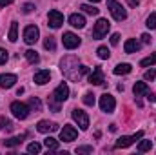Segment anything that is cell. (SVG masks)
Segmentation results:
<instances>
[{
  "label": "cell",
  "instance_id": "8",
  "mask_svg": "<svg viewBox=\"0 0 156 155\" xmlns=\"http://www.w3.org/2000/svg\"><path fill=\"white\" fill-rule=\"evenodd\" d=\"M78 131L76 128H73V126H69V124H66L62 130H60V141H64V142H73L75 139H76Z\"/></svg>",
  "mask_w": 156,
  "mask_h": 155
},
{
  "label": "cell",
  "instance_id": "22",
  "mask_svg": "<svg viewBox=\"0 0 156 155\" xmlns=\"http://www.w3.org/2000/svg\"><path fill=\"white\" fill-rule=\"evenodd\" d=\"M44 146H45L49 152H56V150H58V141H56L55 137H47V139H44Z\"/></svg>",
  "mask_w": 156,
  "mask_h": 155
},
{
  "label": "cell",
  "instance_id": "19",
  "mask_svg": "<svg viewBox=\"0 0 156 155\" xmlns=\"http://www.w3.org/2000/svg\"><path fill=\"white\" fill-rule=\"evenodd\" d=\"M24 135H16V137H11V139H5L4 141V146L5 148H15V146H20L22 142H24Z\"/></svg>",
  "mask_w": 156,
  "mask_h": 155
},
{
  "label": "cell",
  "instance_id": "21",
  "mask_svg": "<svg viewBox=\"0 0 156 155\" xmlns=\"http://www.w3.org/2000/svg\"><path fill=\"white\" fill-rule=\"evenodd\" d=\"M131 64H127V62H123V64H118L116 68L113 70V73L115 75H127V73H131Z\"/></svg>",
  "mask_w": 156,
  "mask_h": 155
},
{
  "label": "cell",
  "instance_id": "27",
  "mask_svg": "<svg viewBox=\"0 0 156 155\" xmlns=\"http://www.w3.org/2000/svg\"><path fill=\"white\" fill-rule=\"evenodd\" d=\"M29 108H31L33 112H40V110H42V102H40L38 97H31V99H29Z\"/></svg>",
  "mask_w": 156,
  "mask_h": 155
},
{
  "label": "cell",
  "instance_id": "40",
  "mask_svg": "<svg viewBox=\"0 0 156 155\" xmlns=\"http://www.w3.org/2000/svg\"><path fill=\"white\" fill-rule=\"evenodd\" d=\"M118 42H120V35H118V33H113V35H111V44L116 46Z\"/></svg>",
  "mask_w": 156,
  "mask_h": 155
},
{
  "label": "cell",
  "instance_id": "39",
  "mask_svg": "<svg viewBox=\"0 0 156 155\" xmlns=\"http://www.w3.org/2000/svg\"><path fill=\"white\" fill-rule=\"evenodd\" d=\"M33 9H35L33 4H24V6H22V11H24V13H31Z\"/></svg>",
  "mask_w": 156,
  "mask_h": 155
},
{
  "label": "cell",
  "instance_id": "31",
  "mask_svg": "<svg viewBox=\"0 0 156 155\" xmlns=\"http://www.w3.org/2000/svg\"><path fill=\"white\" fill-rule=\"evenodd\" d=\"M153 64H156V53L149 55L147 59H144V60L140 62V66H144V68H147V66H153Z\"/></svg>",
  "mask_w": 156,
  "mask_h": 155
},
{
  "label": "cell",
  "instance_id": "6",
  "mask_svg": "<svg viewBox=\"0 0 156 155\" xmlns=\"http://www.w3.org/2000/svg\"><path fill=\"white\" fill-rule=\"evenodd\" d=\"M51 97H53L55 100H58L60 104H62V102H66V100H67V97H69V86H67L66 82L58 84V86L55 88V91L51 93Z\"/></svg>",
  "mask_w": 156,
  "mask_h": 155
},
{
  "label": "cell",
  "instance_id": "18",
  "mask_svg": "<svg viewBox=\"0 0 156 155\" xmlns=\"http://www.w3.org/2000/svg\"><path fill=\"white\" fill-rule=\"evenodd\" d=\"M69 24H71L73 28L82 29V28H85V18H83V15H80V13H73V15L69 17Z\"/></svg>",
  "mask_w": 156,
  "mask_h": 155
},
{
  "label": "cell",
  "instance_id": "26",
  "mask_svg": "<svg viewBox=\"0 0 156 155\" xmlns=\"http://www.w3.org/2000/svg\"><path fill=\"white\" fill-rule=\"evenodd\" d=\"M80 9H82L83 13H87V15H98V13H100V9H98V7H94V6H89V4H83V6H80Z\"/></svg>",
  "mask_w": 156,
  "mask_h": 155
},
{
  "label": "cell",
  "instance_id": "43",
  "mask_svg": "<svg viewBox=\"0 0 156 155\" xmlns=\"http://www.w3.org/2000/svg\"><path fill=\"white\" fill-rule=\"evenodd\" d=\"M147 99H149L151 102H156V95L154 93H149V91H147Z\"/></svg>",
  "mask_w": 156,
  "mask_h": 155
},
{
  "label": "cell",
  "instance_id": "29",
  "mask_svg": "<svg viewBox=\"0 0 156 155\" xmlns=\"http://www.w3.org/2000/svg\"><path fill=\"white\" fill-rule=\"evenodd\" d=\"M47 104H49L51 112H55V113H56V112H60V102H58V100H55V99H53L51 95L47 97Z\"/></svg>",
  "mask_w": 156,
  "mask_h": 155
},
{
  "label": "cell",
  "instance_id": "10",
  "mask_svg": "<svg viewBox=\"0 0 156 155\" xmlns=\"http://www.w3.org/2000/svg\"><path fill=\"white\" fill-rule=\"evenodd\" d=\"M73 119H75V122H76L78 126H80V130H87L89 128V117L85 112H82V110H73Z\"/></svg>",
  "mask_w": 156,
  "mask_h": 155
},
{
  "label": "cell",
  "instance_id": "38",
  "mask_svg": "<svg viewBox=\"0 0 156 155\" xmlns=\"http://www.w3.org/2000/svg\"><path fill=\"white\" fill-rule=\"evenodd\" d=\"M144 77H145V80H154L156 78V70H147Z\"/></svg>",
  "mask_w": 156,
  "mask_h": 155
},
{
  "label": "cell",
  "instance_id": "17",
  "mask_svg": "<svg viewBox=\"0 0 156 155\" xmlns=\"http://www.w3.org/2000/svg\"><path fill=\"white\" fill-rule=\"evenodd\" d=\"M140 47H142V44H140L136 39H129L125 44H123V51H125V53H129V55H131V53L140 51Z\"/></svg>",
  "mask_w": 156,
  "mask_h": 155
},
{
  "label": "cell",
  "instance_id": "42",
  "mask_svg": "<svg viewBox=\"0 0 156 155\" xmlns=\"http://www.w3.org/2000/svg\"><path fill=\"white\" fill-rule=\"evenodd\" d=\"M9 4H13V0H0V7H5Z\"/></svg>",
  "mask_w": 156,
  "mask_h": 155
},
{
  "label": "cell",
  "instance_id": "3",
  "mask_svg": "<svg viewBox=\"0 0 156 155\" xmlns=\"http://www.w3.org/2000/svg\"><path fill=\"white\" fill-rule=\"evenodd\" d=\"M109 28H111V24H109L107 18H98L96 24H94V29H93V39H96V40L104 39L107 35Z\"/></svg>",
  "mask_w": 156,
  "mask_h": 155
},
{
  "label": "cell",
  "instance_id": "30",
  "mask_svg": "<svg viewBox=\"0 0 156 155\" xmlns=\"http://www.w3.org/2000/svg\"><path fill=\"white\" fill-rule=\"evenodd\" d=\"M44 47L49 49V51H55V49H56V42H55V39H53V37H47V39L44 40Z\"/></svg>",
  "mask_w": 156,
  "mask_h": 155
},
{
  "label": "cell",
  "instance_id": "9",
  "mask_svg": "<svg viewBox=\"0 0 156 155\" xmlns=\"http://www.w3.org/2000/svg\"><path fill=\"white\" fill-rule=\"evenodd\" d=\"M40 37V31L37 26H27L26 29H24V40H26V44H29V46H33Z\"/></svg>",
  "mask_w": 156,
  "mask_h": 155
},
{
  "label": "cell",
  "instance_id": "1",
  "mask_svg": "<svg viewBox=\"0 0 156 155\" xmlns=\"http://www.w3.org/2000/svg\"><path fill=\"white\" fill-rule=\"evenodd\" d=\"M60 70H62V73L69 78V80H75V82H78L80 78L83 77L82 71H80V60H78V57H75V55L64 57L60 60Z\"/></svg>",
  "mask_w": 156,
  "mask_h": 155
},
{
  "label": "cell",
  "instance_id": "23",
  "mask_svg": "<svg viewBox=\"0 0 156 155\" xmlns=\"http://www.w3.org/2000/svg\"><path fill=\"white\" fill-rule=\"evenodd\" d=\"M13 128H15V126H13V122H11L9 119L0 117V130H2V131H7V133H9V131H13Z\"/></svg>",
  "mask_w": 156,
  "mask_h": 155
},
{
  "label": "cell",
  "instance_id": "15",
  "mask_svg": "<svg viewBox=\"0 0 156 155\" xmlns=\"http://www.w3.org/2000/svg\"><path fill=\"white\" fill-rule=\"evenodd\" d=\"M89 82H91V84H94V86L104 84V71H102V68H100V66H94L93 73L89 75Z\"/></svg>",
  "mask_w": 156,
  "mask_h": 155
},
{
  "label": "cell",
  "instance_id": "32",
  "mask_svg": "<svg viewBox=\"0 0 156 155\" xmlns=\"http://www.w3.org/2000/svg\"><path fill=\"white\" fill-rule=\"evenodd\" d=\"M151 148H153V142L151 141H142L138 144V152H149Z\"/></svg>",
  "mask_w": 156,
  "mask_h": 155
},
{
  "label": "cell",
  "instance_id": "28",
  "mask_svg": "<svg viewBox=\"0 0 156 155\" xmlns=\"http://www.w3.org/2000/svg\"><path fill=\"white\" fill-rule=\"evenodd\" d=\"M96 53H98V57H100L102 60H107V59L111 57V51H109V49H107L105 46H100V47L96 49Z\"/></svg>",
  "mask_w": 156,
  "mask_h": 155
},
{
  "label": "cell",
  "instance_id": "5",
  "mask_svg": "<svg viewBox=\"0 0 156 155\" xmlns=\"http://www.w3.org/2000/svg\"><path fill=\"white\" fill-rule=\"evenodd\" d=\"M115 108H116V100H115V97L109 95V93H104V95L100 97V110L105 112V113H113Z\"/></svg>",
  "mask_w": 156,
  "mask_h": 155
},
{
  "label": "cell",
  "instance_id": "11",
  "mask_svg": "<svg viewBox=\"0 0 156 155\" xmlns=\"http://www.w3.org/2000/svg\"><path fill=\"white\" fill-rule=\"evenodd\" d=\"M144 137V131H136L133 137H120L116 141V144H115V148H127V146H131L134 141H140Z\"/></svg>",
  "mask_w": 156,
  "mask_h": 155
},
{
  "label": "cell",
  "instance_id": "37",
  "mask_svg": "<svg viewBox=\"0 0 156 155\" xmlns=\"http://www.w3.org/2000/svg\"><path fill=\"white\" fill-rule=\"evenodd\" d=\"M93 152V146H78L76 153H91Z\"/></svg>",
  "mask_w": 156,
  "mask_h": 155
},
{
  "label": "cell",
  "instance_id": "4",
  "mask_svg": "<svg viewBox=\"0 0 156 155\" xmlns=\"http://www.w3.org/2000/svg\"><path fill=\"white\" fill-rule=\"evenodd\" d=\"M11 112H13V115L16 117V119L24 120V119H27L29 112H31V108H29V104H24V102L15 100V102H11Z\"/></svg>",
  "mask_w": 156,
  "mask_h": 155
},
{
  "label": "cell",
  "instance_id": "44",
  "mask_svg": "<svg viewBox=\"0 0 156 155\" xmlns=\"http://www.w3.org/2000/svg\"><path fill=\"white\" fill-rule=\"evenodd\" d=\"M138 4H140L138 0H129V6H133V7H134V6H138Z\"/></svg>",
  "mask_w": 156,
  "mask_h": 155
},
{
  "label": "cell",
  "instance_id": "20",
  "mask_svg": "<svg viewBox=\"0 0 156 155\" xmlns=\"http://www.w3.org/2000/svg\"><path fill=\"white\" fill-rule=\"evenodd\" d=\"M133 91H134V95H136V97H142V95H147L149 88H147V84H145V82H134Z\"/></svg>",
  "mask_w": 156,
  "mask_h": 155
},
{
  "label": "cell",
  "instance_id": "7",
  "mask_svg": "<svg viewBox=\"0 0 156 155\" xmlns=\"http://www.w3.org/2000/svg\"><path fill=\"white\" fill-rule=\"evenodd\" d=\"M47 26L49 28H53V29H58L62 24H64V15L58 11V9H51L49 11V15H47Z\"/></svg>",
  "mask_w": 156,
  "mask_h": 155
},
{
  "label": "cell",
  "instance_id": "12",
  "mask_svg": "<svg viewBox=\"0 0 156 155\" xmlns=\"http://www.w3.org/2000/svg\"><path fill=\"white\" fill-rule=\"evenodd\" d=\"M62 42H64V47H67V49H75V47H78V46H80V42H82V40L78 39L75 33L67 31V33H64Z\"/></svg>",
  "mask_w": 156,
  "mask_h": 155
},
{
  "label": "cell",
  "instance_id": "2",
  "mask_svg": "<svg viewBox=\"0 0 156 155\" xmlns=\"http://www.w3.org/2000/svg\"><path fill=\"white\" fill-rule=\"evenodd\" d=\"M107 9L111 11L113 18H115L116 22H122V20L127 18V11L122 7V4H118L116 0H107Z\"/></svg>",
  "mask_w": 156,
  "mask_h": 155
},
{
  "label": "cell",
  "instance_id": "13",
  "mask_svg": "<svg viewBox=\"0 0 156 155\" xmlns=\"http://www.w3.org/2000/svg\"><path fill=\"white\" fill-rule=\"evenodd\" d=\"M15 82H16V75H13V73H2L0 75V88H4V89L13 88Z\"/></svg>",
  "mask_w": 156,
  "mask_h": 155
},
{
  "label": "cell",
  "instance_id": "14",
  "mask_svg": "<svg viewBox=\"0 0 156 155\" xmlns=\"http://www.w3.org/2000/svg\"><path fill=\"white\" fill-rule=\"evenodd\" d=\"M37 130L40 133H47V131H58V124L56 122H49V120H40L37 124Z\"/></svg>",
  "mask_w": 156,
  "mask_h": 155
},
{
  "label": "cell",
  "instance_id": "33",
  "mask_svg": "<svg viewBox=\"0 0 156 155\" xmlns=\"http://www.w3.org/2000/svg\"><path fill=\"white\" fill-rule=\"evenodd\" d=\"M149 29H156V13H151L149 18H147V24H145Z\"/></svg>",
  "mask_w": 156,
  "mask_h": 155
},
{
  "label": "cell",
  "instance_id": "24",
  "mask_svg": "<svg viewBox=\"0 0 156 155\" xmlns=\"http://www.w3.org/2000/svg\"><path fill=\"white\" fill-rule=\"evenodd\" d=\"M9 40H11V42H16V40H18V22H11V28H9Z\"/></svg>",
  "mask_w": 156,
  "mask_h": 155
},
{
  "label": "cell",
  "instance_id": "35",
  "mask_svg": "<svg viewBox=\"0 0 156 155\" xmlns=\"http://www.w3.org/2000/svg\"><path fill=\"white\" fill-rule=\"evenodd\" d=\"M40 150H42V146H40L38 142H31V144L27 146V152H29V153H40Z\"/></svg>",
  "mask_w": 156,
  "mask_h": 155
},
{
  "label": "cell",
  "instance_id": "36",
  "mask_svg": "<svg viewBox=\"0 0 156 155\" xmlns=\"http://www.w3.org/2000/svg\"><path fill=\"white\" fill-rule=\"evenodd\" d=\"M7 59H9L7 51H5L4 47H0V66H2V64H5V62H7Z\"/></svg>",
  "mask_w": 156,
  "mask_h": 155
},
{
  "label": "cell",
  "instance_id": "16",
  "mask_svg": "<svg viewBox=\"0 0 156 155\" xmlns=\"http://www.w3.org/2000/svg\"><path fill=\"white\" fill-rule=\"evenodd\" d=\"M49 78H51V71H49V70H40V71L35 73L33 80H35L38 86H44V84H47V82H49Z\"/></svg>",
  "mask_w": 156,
  "mask_h": 155
},
{
  "label": "cell",
  "instance_id": "34",
  "mask_svg": "<svg viewBox=\"0 0 156 155\" xmlns=\"http://www.w3.org/2000/svg\"><path fill=\"white\" fill-rule=\"evenodd\" d=\"M83 104L85 106H94V95L93 93H85L83 95Z\"/></svg>",
  "mask_w": 156,
  "mask_h": 155
},
{
  "label": "cell",
  "instance_id": "25",
  "mask_svg": "<svg viewBox=\"0 0 156 155\" xmlns=\"http://www.w3.org/2000/svg\"><path fill=\"white\" fill-rule=\"evenodd\" d=\"M24 55H26V59H27V62H31V64H37V62L40 60L38 53H37L35 49H27V51H26Z\"/></svg>",
  "mask_w": 156,
  "mask_h": 155
},
{
  "label": "cell",
  "instance_id": "45",
  "mask_svg": "<svg viewBox=\"0 0 156 155\" xmlns=\"http://www.w3.org/2000/svg\"><path fill=\"white\" fill-rule=\"evenodd\" d=\"M89 2H100V0H89Z\"/></svg>",
  "mask_w": 156,
  "mask_h": 155
},
{
  "label": "cell",
  "instance_id": "41",
  "mask_svg": "<svg viewBox=\"0 0 156 155\" xmlns=\"http://www.w3.org/2000/svg\"><path fill=\"white\" fill-rule=\"evenodd\" d=\"M142 42H144V44H151V35H149V33H144V35H142Z\"/></svg>",
  "mask_w": 156,
  "mask_h": 155
}]
</instances>
